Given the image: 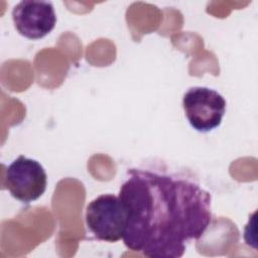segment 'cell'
<instances>
[{
  "label": "cell",
  "instance_id": "1",
  "mask_svg": "<svg viewBox=\"0 0 258 258\" xmlns=\"http://www.w3.org/2000/svg\"><path fill=\"white\" fill-rule=\"evenodd\" d=\"M127 223L124 245L150 258L181 257L212 222V197L175 174L131 168L120 186Z\"/></svg>",
  "mask_w": 258,
  "mask_h": 258
},
{
  "label": "cell",
  "instance_id": "4",
  "mask_svg": "<svg viewBox=\"0 0 258 258\" xmlns=\"http://www.w3.org/2000/svg\"><path fill=\"white\" fill-rule=\"evenodd\" d=\"M47 174L35 159L19 155L6 168L5 187L17 201L29 204L45 191Z\"/></svg>",
  "mask_w": 258,
  "mask_h": 258
},
{
  "label": "cell",
  "instance_id": "2",
  "mask_svg": "<svg viewBox=\"0 0 258 258\" xmlns=\"http://www.w3.org/2000/svg\"><path fill=\"white\" fill-rule=\"evenodd\" d=\"M86 226L100 241L115 243L123 238L126 223V209L118 196L104 194L91 201L85 213Z\"/></svg>",
  "mask_w": 258,
  "mask_h": 258
},
{
  "label": "cell",
  "instance_id": "5",
  "mask_svg": "<svg viewBox=\"0 0 258 258\" xmlns=\"http://www.w3.org/2000/svg\"><path fill=\"white\" fill-rule=\"evenodd\" d=\"M12 20L20 35L36 40L52 31L56 24V15L49 1L24 0L14 6Z\"/></svg>",
  "mask_w": 258,
  "mask_h": 258
},
{
  "label": "cell",
  "instance_id": "3",
  "mask_svg": "<svg viewBox=\"0 0 258 258\" xmlns=\"http://www.w3.org/2000/svg\"><path fill=\"white\" fill-rule=\"evenodd\" d=\"M226 105L225 98L208 87H191L182 97V108L189 125L202 133L210 132L221 125Z\"/></svg>",
  "mask_w": 258,
  "mask_h": 258
}]
</instances>
